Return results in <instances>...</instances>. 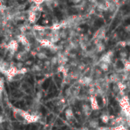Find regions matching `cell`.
Returning <instances> with one entry per match:
<instances>
[{"instance_id":"cell-1","label":"cell","mask_w":130,"mask_h":130,"mask_svg":"<svg viewBox=\"0 0 130 130\" xmlns=\"http://www.w3.org/2000/svg\"><path fill=\"white\" fill-rule=\"evenodd\" d=\"M7 49L12 53H15V52L18 49V41L15 40H11L8 44H7Z\"/></svg>"},{"instance_id":"cell-2","label":"cell","mask_w":130,"mask_h":130,"mask_svg":"<svg viewBox=\"0 0 130 130\" xmlns=\"http://www.w3.org/2000/svg\"><path fill=\"white\" fill-rule=\"evenodd\" d=\"M90 103H91V107L93 111H96L100 109V106H99V103H98L96 96L90 97Z\"/></svg>"},{"instance_id":"cell-3","label":"cell","mask_w":130,"mask_h":130,"mask_svg":"<svg viewBox=\"0 0 130 130\" xmlns=\"http://www.w3.org/2000/svg\"><path fill=\"white\" fill-rule=\"evenodd\" d=\"M38 41H39V43H40V44L42 47H45V48H48V49H49L54 44L47 38H43V39L39 40Z\"/></svg>"},{"instance_id":"cell-4","label":"cell","mask_w":130,"mask_h":130,"mask_svg":"<svg viewBox=\"0 0 130 130\" xmlns=\"http://www.w3.org/2000/svg\"><path fill=\"white\" fill-rule=\"evenodd\" d=\"M17 39H18V43H21L24 46H27L30 43L28 39L27 38L25 35H22V34H20V35H18L17 37Z\"/></svg>"},{"instance_id":"cell-5","label":"cell","mask_w":130,"mask_h":130,"mask_svg":"<svg viewBox=\"0 0 130 130\" xmlns=\"http://www.w3.org/2000/svg\"><path fill=\"white\" fill-rule=\"evenodd\" d=\"M28 18L31 24H34L37 20V13L35 12H32V11L29 12Z\"/></svg>"},{"instance_id":"cell-6","label":"cell","mask_w":130,"mask_h":130,"mask_svg":"<svg viewBox=\"0 0 130 130\" xmlns=\"http://www.w3.org/2000/svg\"><path fill=\"white\" fill-rule=\"evenodd\" d=\"M98 66H99L100 69H101L103 72H107L109 70L110 64L106 63V62H99Z\"/></svg>"},{"instance_id":"cell-7","label":"cell","mask_w":130,"mask_h":130,"mask_svg":"<svg viewBox=\"0 0 130 130\" xmlns=\"http://www.w3.org/2000/svg\"><path fill=\"white\" fill-rule=\"evenodd\" d=\"M65 115H66V117L67 120H72L74 118V113H73V111L71 108H69L66 110Z\"/></svg>"},{"instance_id":"cell-8","label":"cell","mask_w":130,"mask_h":130,"mask_svg":"<svg viewBox=\"0 0 130 130\" xmlns=\"http://www.w3.org/2000/svg\"><path fill=\"white\" fill-rule=\"evenodd\" d=\"M105 49V46L103 43L100 42L98 44L96 45V51L97 53H102V52Z\"/></svg>"},{"instance_id":"cell-9","label":"cell","mask_w":130,"mask_h":130,"mask_svg":"<svg viewBox=\"0 0 130 130\" xmlns=\"http://www.w3.org/2000/svg\"><path fill=\"white\" fill-rule=\"evenodd\" d=\"M100 119L103 123L107 124V123H109V122L110 120V117L108 114H103L100 116Z\"/></svg>"},{"instance_id":"cell-10","label":"cell","mask_w":130,"mask_h":130,"mask_svg":"<svg viewBox=\"0 0 130 130\" xmlns=\"http://www.w3.org/2000/svg\"><path fill=\"white\" fill-rule=\"evenodd\" d=\"M89 125L92 128H98V120L97 119H92L89 122Z\"/></svg>"},{"instance_id":"cell-11","label":"cell","mask_w":130,"mask_h":130,"mask_svg":"<svg viewBox=\"0 0 130 130\" xmlns=\"http://www.w3.org/2000/svg\"><path fill=\"white\" fill-rule=\"evenodd\" d=\"M33 29L37 32H42V31H45L46 28L43 27L41 25H39V24H35V25H34Z\"/></svg>"},{"instance_id":"cell-12","label":"cell","mask_w":130,"mask_h":130,"mask_svg":"<svg viewBox=\"0 0 130 130\" xmlns=\"http://www.w3.org/2000/svg\"><path fill=\"white\" fill-rule=\"evenodd\" d=\"M62 27H63L62 23H57V24H53V26L51 27V29L53 31H59Z\"/></svg>"},{"instance_id":"cell-13","label":"cell","mask_w":130,"mask_h":130,"mask_svg":"<svg viewBox=\"0 0 130 130\" xmlns=\"http://www.w3.org/2000/svg\"><path fill=\"white\" fill-rule=\"evenodd\" d=\"M37 58L40 60H43V59H47V56L45 53H43V52H39V53H37Z\"/></svg>"},{"instance_id":"cell-14","label":"cell","mask_w":130,"mask_h":130,"mask_svg":"<svg viewBox=\"0 0 130 130\" xmlns=\"http://www.w3.org/2000/svg\"><path fill=\"white\" fill-rule=\"evenodd\" d=\"M41 67L40 66V65L38 64H35L32 66V71L35 72H40L41 71Z\"/></svg>"},{"instance_id":"cell-15","label":"cell","mask_w":130,"mask_h":130,"mask_svg":"<svg viewBox=\"0 0 130 130\" xmlns=\"http://www.w3.org/2000/svg\"><path fill=\"white\" fill-rule=\"evenodd\" d=\"M36 6H41L43 3H46V0H31Z\"/></svg>"},{"instance_id":"cell-16","label":"cell","mask_w":130,"mask_h":130,"mask_svg":"<svg viewBox=\"0 0 130 130\" xmlns=\"http://www.w3.org/2000/svg\"><path fill=\"white\" fill-rule=\"evenodd\" d=\"M50 62H51V65H53V66L56 65V64L58 63V62H59L58 56H54V57H53V58L51 59Z\"/></svg>"},{"instance_id":"cell-17","label":"cell","mask_w":130,"mask_h":130,"mask_svg":"<svg viewBox=\"0 0 130 130\" xmlns=\"http://www.w3.org/2000/svg\"><path fill=\"white\" fill-rule=\"evenodd\" d=\"M115 130H128V128L127 127H125L124 125H117L116 127H114Z\"/></svg>"},{"instance_id":"cell-18","label":"cell","mask_w":130,"mask_h":130,"mask_svg":"<svg viewBox=\"0 0 130 130\" xmlns=\"http://www.w3.org/2000/svg\"><path fill=\"white\" fill-rule=\"evenodd\" d=\"M86 69V65L85 64V63H79V66H78V69H79L80 72H82V71H84L85 69Z\"/></svg>"},{"instance_id":"cell-19","label":"cell","mask_w":130,"mask_h":130,"mask_svg":"<svg viewBox=\"0 0 130 130\" xmlns=\"http://www.w3.org/2000/svg\"><path fill=\"white\" fill-rule=\"evenodd\" d=\"M119 56L122 58V59H126V58L128 56V53H127V52H125V51H122V52H120Z\"/></svg>"},{"instance_id":"cell-20","label":"cell","mask_w":130,"mask_h":130,"mask_svg":"<svg viewBox=\"0 0 130 130\" xmlns=\"http://www.w3.org/2000/svg\"><path fill=\"white\" fill-rule=\"evenodd\" d=\"M59 35H60V37L61 38H63V39H65V38L67 37V33H66L65 31H62L61 33H59Z\"/></svg>"},{"instance_id":"cell-21","label":"cell","mask_w":130,"mask_h":130,"mask_svg":"<svg viewBox=\"0 0 130 130\" xmlns=\"http://www.w3.org/2000/svg\"><path fill=\"white\" fill-rule=\"evenodd\" d=\"M124 30H125V32L130 33V24L126 25L125 27V28H124Z\"/></svg>"},{"instance_id":"cell-22","label":"cell","mask_w":130,"mask_h":130,"mask_svg":"<svg viewBox=\"0 0 130 130\" xmlns=\"http://www.w3.org/2000/svg\"><path fill=\"white\" fill-rule=\"evenodd\" d=\"M126 45H127V43H126L125 41H121V42H119V46H122V47H125Z\"/></svg>"},{"instance_id":"cell-23","label":"cell","mask_w":130,"mask_h":130,"mask_svg":"<svg viewBox=\"0 0 130 130\" xmlns=\"http://www.w3.org/2000/svg\"><path fill=\"white\" fill-rule=\"evenodd\" d=\"M81 1H82V0H72V2H73L75 4H78V3H79Z\"/></svg>"},{"instance_id":"cell-24","label":"cell","mask_w":130,"mask_h":130,"mask_svg":"<svg viewBox=\"0 0 130 130\" xmlns=\"http://www.w3.org/2000/svg\"><path fill=\"white\" fill-rule=\"evenodd\" d=\"M25 64L26 65H31L32 64V62L31 61H27V62H25Z\"/></svg>"},{"instance_id":"cell-25","label":"cell","mask_w":130,"mask_h":130,"mask_svg":"<svg viewBox=\"0 0 130 130\" xmlns=\"http://www.w3.org/2000/svg\"><path fill=\"white\" fill-rule=\"evenodd\" d=\"M22 1H24V0H22Z\"/></svg>"}]
</instances>
